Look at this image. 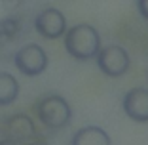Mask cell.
<instances>
[{"label": "cell", "mask_w": 148, "mask_h": 145, "mask_svg": "<svg viewBox=\"0 0 148 145\" xmlns=\"http://www.w3.org/2000/svg\"><path fill=\"white\" fill-rule=\"evenodd\" d=\"M17 4H19V0H2V6L6 10H12L13 6H17Z\"/></svg>", "instance_id": "12"}, {"label": "cell", "mask_w": 148, "mask_h": 145, "mask_svg": "<svg viewBox=\"0 0 148 145\" xmlns=\"http://www.w3.org/2000/svg\"><path fill=\"white\" fill-rule=\"evenodd\" d=\"M65 50L70 57L78 61H89L95 59V56L101 50V36L95 27L80 23L65 31Z\"/></svg>", "instance_id": "1"}, {"label": "cell", "mask_w": 148, "mask_h": 145, "mask_svg": "<svg viewBox=\"0 0 148 145\" xmlns=\"http://www.w3.org/2000/svg\"><path fill=\"white\" fill-rule=\"evenodd\" d=\"M19 97V82L12 73H0V107L12 105Z\"/></svg>", "instance_id": "9"}, {"label": "cell", "mask_w": 148, "mask_h": 145, "mask_svg": "<svg viewBox=\"0 0 148 145\" xmlns=\"http://www.w3.org/2000/svg\"><path fill=\"white\" fill-rule=\"evenodd\" d=\"M34 29L44 38L57 40L66 31V19L57 8H46L34 17Z\"/></svg>", "instance_id": "5"}, {"label": "cell", "mask_w": 148, "mask_h": 145, "mask_svg": "<svg viewBox=\"0 0 148 145\" xmlns=\"http://www.w3.org/2000/svg\"><path fill=\"white\" fill-rule=\"evenodd\" d=\"M70 145H112V141H110V136L106 134L105 128L89 124V126L80 128L74 134L70 139Z\"/></svg>", "instance_id": "8"}, {"label": "cell", "mask_w": 148, "mask_h": 145, "mask_svg": "<svg viewBox=\"0 0 148 145\" xmlns=\"http://www.w3.org/2000/svg\"><path fill=\"white\" fill-rule=\"evenodd\" d=\"M123 113L133 122H148V90L133 88L123 96Z\"/></svg>", "instance_id": "6"}, {"label": "cell", "mask_w": 148, "mask_h": 145, "mask_svg": "<svg viewBox=\"0 0 148 145\" xmlns=\"http://www.w3.org/2000/svg\"><path fill=\"white\" fill-rule=\"evenodd\" d=\"M17 31H19V21L15 17H4V19H0V35L8 36V38L12 40L13 36L17 35Z\"/></svg>", "instance_id": "10"}, {"label": "cell", "mask_w": 148, "mask_h": 145, "mask_svg": "<svg viewBox=\"0 0 148 145\" xmlns=\"http://www.w3.org/2000/svg\"><path fill=\"white\" fill-rule=\"evenodd\" d=\"M0 145H17V141L10 139V137H2V139H0Z\"/></svg>", "instance_id": "13"}, {"label": "cell", "mask_w": 148, "mask_h": 145, "mask_svg": "<svg viewBox=\"0 0 148 145\" xmlns=\"http://www.w3.org/2000/svg\"><path fill=\"white\" fill-rule=\"evenodd\" d=\"M34 109L38 114V120L48 130H63L72 120V107L59 94H48V96L40 97Z\"/></svg>", "instance_id": "2"}, {"label": "cell", "mask_w": 148, "mask_h": 145, "mask_svg": "<svg viewBox=\"0 0 148 145\" xmlns=\"http://www.w3.org/2000/svg\"><path fill=\"white\" fill-rule=\"evenodd\" d=\"M95 59L101 73L110 76V78H120L129 71V53L125 52V48H122L118 44L101 48L99 53L95 56Z\"/></svg>", "instance_id": "3"}, {"label": "cell", "mask_w": 148, "mask_h": 145, "mask_svg": "<svg viewBox=\"0 0 148 145\" xmlns=\"http://www.w3.org/2000/svg\"><path fill=\"white\" fill-rule=\"evenodd\" d=\"M137 8H139V13L148 21V0H137Z\"/></svg>", "instance_id": "11"}, {"label": "cell", "mask_w": 148, "mask_h": 145, "mask_svg": "<svg viewBox=\"0 0 148 145\" xmlns=\"http://www.w3.org/2000/svg\"><path fill=\"white\" fill-rule=\"evenodd\" d=\"M13 63L25 76H38L48 69V53L38 44H25L15 52Z\"/></svg>", "instance_id": "4"}, {"label": "cell", "mask_w": 148, "mask_h": 145, "mask_svg": "<svg viewBox=\"0 0 148 145\" xmlns=\"http://www.w3.org/2000/svg\"><path fill=\"white\" fill-rule=\"evenodd\" d=\"M4 132L6 137H10L13 141H25L38 134L32 119L25 113H15L12 117H8V120L4 122Z\"/></svg>", "instance_id": "7"}]
</instances>
